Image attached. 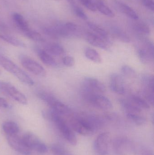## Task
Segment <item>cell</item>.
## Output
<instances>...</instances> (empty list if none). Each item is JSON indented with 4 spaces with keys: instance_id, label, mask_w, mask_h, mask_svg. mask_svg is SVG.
Masks as SVG:
<instances>
[{
    "instance_id": "6da1fadb",
    "label": "cell",
    "mask_w": 154,
    "mask_h": 155,
    "mask_svg": "<svg viewBox=\"0 0 154 155\" xmlns=\"http://www.w3.org/2000/svg\"><path fill=\"white\" fill-rule=\"evenodd\" d=\"M0 65L24 84L30 85H33L34 84L33 80L25 72L18 67L12 61L1 54H0Z\"/></svg>"
},
{
    "instance_id": "7a4b0ae2",
    "label": "cell",
    "mask_w": 154,
    "mask_h": 155,
    "mask_svg": "<svg viewBox=\"0 0 154 155\" xmlns=\"http://www.w3.org/2000/svg\"><path fill=\"white\" fill-rule=\"evenodd\" d=\"M50 117L56 124L60 132L65 139L73 146L77 145V140L72 129L68 125L61 116L52 110L50 113Z\"/></svg>"
},
{
    "instance_id": "3957f363",
    "label": "cell",
    "mask_w": 154,
    "mask_h": 155,
    "mask_svg": "<svg viewBox=\"0 0 154 155\" xmlns=\"http://www.w3.org/2000/svg\"><path fill=\"white\" fill-rule=\"evenodd\" d=\"M39 96L52 108V110L60 115H68L71 109L68 106L58 101L55 97L46 93H40Z\"/></svg>"
},
{
    "instance_id": "277c9868",
    "label": "cell",
    "mask_w": 154,
    "mask_h": 155,
    "mask_svg": "<svg viewBox=\"0 0 154 155\" xmlns=\"http://www.w3.org/2000/svg\"><path fill=\"white\" fill-rule=\"evenodd\" d=\"M85 91L87 100L96 107L103 110H108L113 107L111 101L106 97L86 89Z\"/></svg>"
},
{
    "instance_id": "5b68a950",
    "label": "cell",
    "mask_w": 154,
    "mask_h": 155,
    "mask_svg": "<svg viewBox=\"0 0 154 155\" xmlns=\"http://www.w3.org/2000/svg\"><path fill=\"white\" fill-rule=\"evenodd\" d=\"M0 92L22 104H28V100L25 95L12 85L7 82L0 81Z\"/></svg>"
},
{
    "instance_id": "8992f818",
    "label": "cell",
    "mask_w": 154,
    "mask_h": 155,
    "mask_svg": "<svg viewBox=\"0 0 154 155\" xmlns=\"http://www.w3.org/2000/svg\"><path fill=\"white\" fill-rule=\"evenodd\" d=\"M71 126L73 130L85 136L91 135L95 132L86 117L73 118L71 121Z\"/></svg>"
},
{
    "instance_id": "52a82bcc",
    "label": "cell",
    "mask_w": 154,
    "mask_h": 155,
    "mask_svg": "<svg viewBox=\"0 0 154 155\" xmlns=\"http://www.w3.org/2000/svg\"><path fill=\"white\" fill-rule=\"evenodd\" d=\"M22 137L25 144L31 151L34 150L40 154L45 153L48 151L46 145L33 134L26 133Z\"/></svg>"
},
{
    "instance_id": "ba28073f",
    "label": "cell",
    "mask_w": 154,
    "mask_h": 155,
    "mask_svg": "<svg viewBox=\"0 0 154 155\" xmlns=\"http://www.w3.org/2000/svg\"><path fill=\"white\" fill-rule=\"evenodd\" d=\"M22 65L30 72L39 76H44L46 71L41 64L26 55H22L20 57Z\"/></svg>"
},
{
    "instance_id": "9c48e42d",
    "label": "cell",
    "mask_w": 154,
    "mask_h": 155,
    "mask_svg": "<svg viewBox=\"0 0 154 155\" xmlns=\"http://www.w3.org/2000/svg\"><path fill=\"white\" fill-rule=\"evenodd\" d=\"M110 143V135L107 132L101 133L95 140L94 149L98 155H106Z\"/></svg>"
},
{
    "instance_id": "30bf717a",
    "label": "cell",
    "mask_w": 154,
    "mask_h": 155,
    "mask_svg": "<svg viewBox=\"0 0 154 155\" xmlns=\"http://www.w3.org/2000/svg\"><path fill=\"white\" fill-rule=\"evenodd\" d=\"M113 148L116 153L119 155H127L133 152L134 145L127 138L118 137L113 142Z\"/></svg>"
},
{
    "instance_id": "8fae6325",
    "label": "cell",
    "mask_w": 154,
    "mask_h": 155,
    "mask_svg": "<svg viewBox=\"0 0 154 155\" xmlns=\"http://www.w3.org/2000/svg\"><path fill=\"white\" fill-rule=\"evenodd\" d=\"M7 141L10 146L16 152L24 155L30 154L31 150L25 144L22 137L17 134L7 136Z\"/></svg>"
},
{
    "instance_id": "7c38bea8",
    "label": "cell",
    "mask_w": 154,
    "mask_h": 155,
    "mask_svg": "<svg viewBox=\"0 0 154 155\" xmlns=\"http://www.w3.org/2000/svg\"><path fill=\"white\" fill-rule=\"evenodd\" d=\"M110 87L113 92L118 94H124L125 93L124 79L118 74H113L110 76Z\"/></svg>"
},
{
    "instance_id": "4fadbf2b",
    "label": "cell",
    "mask_w": 154,
    "mask_h": 155,
    "mask_svg": "<svg viewBox=\"0 0 154 155\" xmlns=\"http://www.w3.org/2000/svg\"><path fill=\"white\" fill-rule=\"evenodd\" d=\"M84 85L86 90L91 92L104 93L106 91L105 85L96 78L86 77L84 78Z\"/></svg>"
},
{
    "instance_id": "5bb4252c",
    "label": "cell",
    "mask_w": 154,
    "mask_h": 155,
    "mask_svg": "<svg viewBox=\"0 0 154 155\" xmlns=\"http://www.w3.org/2000/svg\"><path fill=\"white\" fill-rule=\"evenodd\" d=\"M86 39L88 42L93 46L103 50H108L109 49V47L106 42L107 41L94 33L90 32L87 33Z\"/></svg>"
},
{
    "instance_id": "9a60e30c",
    "label": "cell",
    "mask_w": 154,
    "mask_h": 155,
    "mask_svg": "<svg viewBox=\"0 0 154 155\" xmlns=\"http://www.w3.org/2000/svg\"><path fill=\"white\" fill-rule=\"evenodd\" d=\"M12 19L17 27L24 33L30 30L29 24L21 15L18 13H14Z\"/></svg>"
},
{
    "instance_id": "2e32d148",
    "label": "cell",
    "mask_w": 154,
    "mask_h": 155,
    "mask_svg": "<svg viewBox=\"0 0 154 155\" xmlns=\"http://www.w3.org/2000/svg\"><path fill=\"white\" fill-rule=\"evenodd\" d=\"M37 54L41 61L44 64L52 67H55L57 66V62L54 58L45 50L39 49L37 51Z\"/></svg>"
},
{
    "instance_id": "e0dca14e",
    "label": "cell",
    "mask_w": 154,
    "mask_h": 155,
    "mask_svg": "<svg viewBox=\"0 0 154 155\" xmlns=\"http://www.w3.org/2000/svg\"><path fill=\"white\" fill-rule=\"evenodd\" d=\"M119 102L122 108L126 111V113L138 114L142 111L141 108L137 106L131 101H127L124 99H121L119 100Z\"/></svg>"
},
{
    "instance_id": "ac0fdd59",
    "label": "cell",
    "mask_w": 154,
    "mask_h": 155,
    "mask_svg": "<svg viewBox=\"0 0 154 155\" xmlns=\"http://www.w3.org/2000/svg\"><path fill=\"white\" fill-rule=\"evenodd\" d=\"M2 128L7 136L17 134L19 132V127L18 125L12 121L5 122L3 124Z\"/></svg>"
},
{
    "instance_id": "d6986e66",
    "label": "cell",
    "mask_w": 154,
    "mask_h": 155,
    "mask_svg": "<svg viewBox=\"0 0 154 155\" xmlns=\"http://www.w3.org/2000/svg\"><path fill=\"white\" fill-rule=\"evenodd\" d=\"M94 3L96 5L97 10H98L101 13L110 18L115 17V14L111 9H109L104 4L102 0H96Z\"/></svg>"
},
{
    "instance_id": "ffe728a7",
    "label": "cell",
    "mask_w": 154,
    "mask_h": 155,
    "mask_svg": "<svg viewBox=\"0 0 154 155\" xmlns=\"http://www.w3.org/2000/svg\"><path fill=\"white\" fill-rule=\"evenodd\" d=\"M87 25L89 27L93 32H94V33L100 36L102 39H104L106 41H108V39H109L108 35L107 32L104 29L93 23L88 22Z\"/></svg>"
},
{
    "instance_id": "44dd1931",
    "label": "cell",
    "mask_w": 154,
    "mask_h": 155,
    "mask_svg": "<svg viewBox=\"0 0 154 155\" xmlns=\"http://www.w3.org/2000/svg\"><path fill=\"white\" fill-rule=\"evenodd\" d=\"M85 54L89 60L96 63L101 62L102 59L97 51L91 48H86L85 49Z\"/></svg>"
},
{
    "instance_id": "7402d4cb",
    "label": "cell",
    "mask_w": 154,
    "mask_h": 155,
    "mask_svg": "<svg viewBox=\"0 0 154 155\" xmlns=\"http://www.w3.org/2000/svg\"><path fill=\"white\" fill-rule=\"evenodd\" d=\"M45 51L49 54L59 56L63 54L64 50L63 47L58 44H51L46 46Z\"/></svg>"
},
{
    "instance_id": "603a6c76",
    "label": "cell",
    "mask_w": 154,
    "mask_h": 155,
    "mask_svg": "<svg viewBox=\"0 0 154 155\" xmlns=\"http://www.w3.org/2000/svg\"><path fill=\"white\" fill-rule=\"evenodd\" d=\"M118 6L120 11L129 18L134 20H137L138 19L137 14L130 6L122 3H120Z\"/></svg>"
},
{
    "instance_id": "cb8c5ba5",
    "label": "cell",
    "mask_w": 154,
    "mask_h": 155,
    "mask_svg": "<svg viewBox=\"0 0 154 155\" xmlns=\"http://www.w3.org/2000/svg\"><path fill=\"white\" fill-rule=\"evenodd\" d=\"M0 38L3 41H5L6 42L14 46H19V47H24L25 46L24 44L21 41H20L13 36L8 35L0 32Z\"/></svg>"
},
{
    "instance_id": "d4e9b609",
    "label": "cell",
    "mask_w": 154,
    "mask_h": 155,
    "mask_svg": "<svg viewBox=\"0 0 154 155\" xmlns=\"http://www.w3.org/2000/svg\"><path fill=\"white\" fill-rule=\"evenodd\" d=\"M130 100L141 109H148L150 108V104L145 99L137 96L132 95L130 97Z\"/></svg>"
},
{
    "instance_id": "484cf974",
    "label": "cell",
    "mask_w": 154,
    "mask_h": 155,
    "mask_svg": "<svg viewBox=\"0 0 154 155\" xmlns=\"http://www.w3.org/2000/svg\"><path fill=\"white\" fill-rule=\"evenodd\" d=\"M112 32L115 36L121 41L128 43L130 41L129 36L125 32L117 27H114L112 29Z\"/></svg>"
},
{
    "instance_id": "4316f807",
    "label": "cell",
    "mask_w": 154,
    "mask_h": 155,
    "mask_svg": "<svg viewBox=\"0 0 154 155\" xmlns=\"http://www.w3.org/2000/svg\"><path fill=\"white\" fill-rule=\"evenodd\" d=\"M142 82L145 88L154 91V79L152 75L144 74L142 77Z\"/></svg>"
},
{
    "instance_id": "83f0119b",
    "label": "cell",
    "mask_w": 154,
    "mask_h": 155,
    "mask_svg": "<svg viewBox=\"0 0 154 155\" xmlns=\"http://www.w3.org/2000/svg\"><path fill=\"white\" fill-rule=\"evenodd\" d=\"M126 116L129 120L138 125H142L146 122V119L145 117L139 115L138 114L126 113Z\"/></svg>"
},
{
    "instance_id": "f1b7e54d",
    "label": "cell",
    "mask_w": 154,
    "mask_h": 155,
    "mask_svg": "<svg viewBox=\"0 0 154 155\" xmlns=\"http://www.w3.org/2000/svg\"><path fill=\"white\" fill-rule=\"evenodd\" d=\"M137 54L141 61L143 63H147L150 61L151 59L153 60L146 49L140 48L137 51Z\"/></svg>"
},
{
    "instance_id": "f546056e",
    "label": "cell",
    "mask_w": 154,
    "mask_h": 155,
    "mask_svg": "<svg viewBox=\"0 0 154 155\" xmlns=\"http://www.w3.org/2000/svg\"><path fill=\"white\" fill-rule=\"evenodd\" d=\"M28 38L33 41H44L42 36L39 33L35 31L29 30L27 31L24 33Z\"/></svg>"
},
{
    "instance_id": "4dcf8cb0",
    "label": "cell",
    "mask_w": 154,
    "mask_h": 155,
    "mask_svg": "<svg viewBox=\"0 0 154 155\" xmlns=\"http://www.w3.org/2000/svg\"><path fill=\"white\" fill-rule=\"evenodd\" d=\"M135 29L140 33L144 35L150 34V30L148 25L143 22L137 23L135 25Z\"/></svg>"
},
{
    "instance_id": "1f68e13d",
    "label": "cell",
    "mask_w": 154,
    "mask_h": 155,
    "mask_svg": "<svg viewBox=\"0 0 154 155\" xmlns=\"http://www.w3.org/2000/svg\"><path fill=\"white\" fill-rule=\"evenodd\" d=\"M121 71L124 75L128 77L134 78L136 76V73L135 70L128 65L122 66L121 67Z\"/></svg>"
},
{
    "instance_id": "d6a6232c",
    "label": "cell",
    "mask_w": 154,
    "mask_h": 155,
    "mask_svg": "<svg viewBox=\"0 0 154 155\" xmlns=\"http://www.w3.org/2000/svg\"><path fill=\"white\" fill-rule=\"evenodd\" d=\"M143 95L146 99V101L150 104L153 105L154 99V91L149 89H145L143 91Z\"/></svg>"
},
{
    "instance_id": "836d02e7",
    "label": "cell",
    "mask_w": 154,
    "mask_h": 155,
    "mask_svg": "<svg viewBox=\"0 0 154 155\" xmlns=\"http://www.w3.org/2000/svg\"><path fill=\"white\" fill-rule=\"evenodd\" d=\"M79 2L86 8L92 12H96V7L92 0H79Z\"/></svg>"
},
{
    "instance_id": "e575fe53",
    "label": "cell",
    "mask_w": 154,
    "mask_h": 155,
    "mask_svg": "<svg viewBox=\"0 0 154 155\" xmlns=\"http://www.w3.org/2000/svg\"><path fill=\"white\" fill-rule=\"evenodd\" d=\"M63 64L67 67H72L75 64L74 58L71 56H66L62 59Z\"/></svg>"
},
{
    "instance_id": "d590c367",
    "label": "cell",
    "mask_w": 154,
    "mask_h": 155,
    "mask_svg": "<svg viewBox=\"0 0 154 155\" xmlns=\"http://www.w3.org/2000/svg\"><path fill=\"white\" fill-rule=\"evenodd\" d=\"M74 9L75 13L78 17L83 20H87L88 17L86 15L80 8L76 6Z\"/></svg>"
},
{
    "instance_id": "8d00e7d4",
    "label": "cell",
    "mask_w": 154,
    "mask_h": 155,
    "mask_svg": "<svg viewBox=\"0 0 154 155\" xmlns=\"http://www.w3.org/2000/svg\"><path fill=\"white\" fill-rule=\"evenodd\" d=\"M52 152L54 153V154L56 155H65V151L64 149L60 146L57 145H54L52 147Z\"/></svg>"
},
{
    "instance_id": "74e56055",
    "label": "cell",
    "mask_w": 154,
    "mask_h": 155,
    "mask_svg": "<svg viewBox=\"0 0 154 155\" xmlns=\"http://www.w3.org/2000/svg\"><path fill=\"white\" fill-rule=\"evenodd\" d=\"M142 2L144 6L151 11H154V2L153 0H142Z\"/></svg>"
},
{
    "instance_id": "f35d334b",
    "label": "cell",
    "mask_w": 154,
    "mask_h": 155,
    "mask_svg": "<svg viewBox=\"0 0 154 155\" xmlns=\"http://www.w3.org/2000/svg\"><path fill=\"white\" fill-rule=\"evenodd\" d=\"M65 27L69 32H74L77 29V25L72 22H67Z\"/></svg>"
},
{
    "instance_id": "ab89813d",
    "label": "cell",
    "mask_w": 154,
    "mask_h": 155,
    "mask_svg": "<svg viewBox=\"0 0 154 155\" xmlns=\"http://www.w3.org/2000/svg\"><path fill=\"white\" fill-rule=\"evenodd\" d=\"M146 50L149 52L152 57L154 59V45L151 41L146 42Z\"/></svg>"
},
{
    "instance_id": "60d3db41",
    "label": "cell",
    "mask_w": 154,
    "mask_h": 155,
    "mask_svg": "<svg viewBox=\"0 0 154 155\" xmlns=\"http://www.w3.org/2000/svg\"><path fill=\"white\" fill-rule=\"evenodd\" d=\"M9 104L8 102L2 97H0V107L1 108H8Z\"/></svg>"
},
{
    "instance_id": "b9f144b4",
    "label": "cell",
    "mask_w": 154,
    "mask_h": 155,
    "mask_svg": "<svg viewBox=\"0 0 154 155\" xmlns=\"http://www.w3.org/2000/svg\"><path fill=\"white\" fill-rule=\"evenodd\" d=\"M73 8H75L77 6L75 3V1L74 0H66Z\"/></svg>"
},
{
    "instance_id": "7bdbcfd3",
    "label": "cell",
    "mask_w": 154,
    "mask_h": 155,
    "mask_svg": "<svg viewBox=\"0 0 154 155\" xmlns=\"http://www.w3.org/2000/svg\"><path fill=\"white\" fill-rule=\"evenodd\" d=\"M143 155H153V154L151 152V151L147 150V151H145L144 152Z\"/></svg>"
},
{
    "instance_id": "ee69618b",
    "label": "cell",
    "mask_w": 154,
    "mask_h": 155,
    "mask_svg": "<svg viewBox=\"0 0 154 155\" xmlns=\"http://www.w3.org/2000/svg\"><path fill=\"white\" fill-rule=\"evenodd\" d=\"M52 1H60V0H52Z\"/></svg>"
},
{
    "instance_id": "f6af8a7d",
    "label": "cell",
    "mask_w": 154,
    "mask_h": 155,
    "mask_svg": "<svg viewBox=\"0 0 154 155\" xmlns=\"http://www.w3.org/2000/svg\"><path fill=\"white\" fill-rule=\"evenodd\" d=\"M1 74V70H0V74Z\"/></svg>"
}]
</instances>
